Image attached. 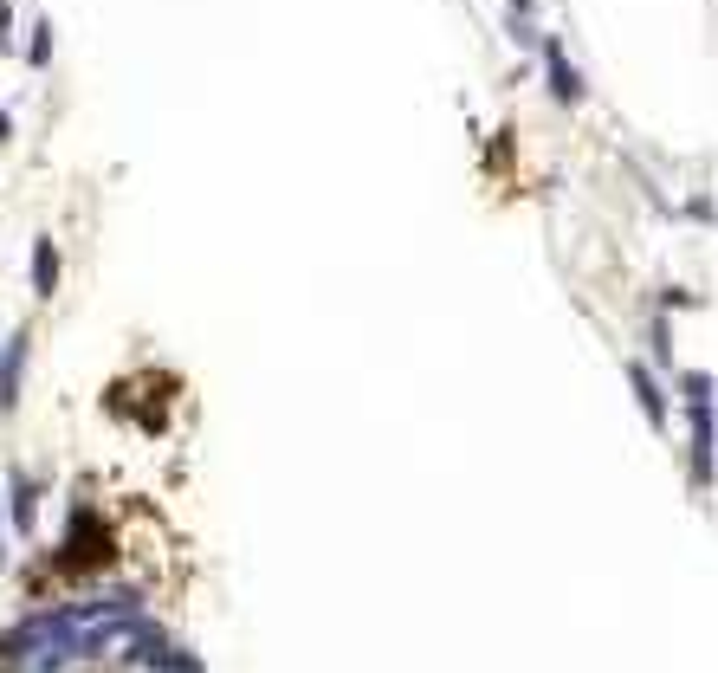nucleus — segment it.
Here are the masks:
<instances>
[{"label":"nucleus","instance_id":"nucleus-3","mask_svg":"<svg viewBox=\"0 0 718 673\" xmlns=\"http://www.w3.org/2000/svg\"><path fill=\"white\" fill-rule=\"evenodd\" d=\"M7 518H13L20 538H33V525H39V479H26L20 466L7 473Z\"/></svg>","mask_w":718,"mask_h":673},{"label":"nucleus","instance_id":"nucleus-8","mask_svg":"<svg viewBox=\"0 0 718 673\" xmlns=\"http://www.w3.org/2000/svg\"><path fill=\"white\" fill-rule=\"evenodd\" d=\"M26 59H33V65H46V59H52V26H46V20L33 26V46H26Z\"/></svg>","mask_w":718,"mask_h":673},{"label":"nucleus","instance_id":"nucleus-10","mask_svg":"<svg viewBox=\"0 0 718 673\" xmlns=\"http://www.w3.org/2000/svg\"><path fill=\"white\" fill-rule=\"evenodd\" d=\"M0 570H7V531H0Z\"/></svg>","mask_w":718,"mask_h":673},{"label":"nucleus","instance_id":"nucleus-6","mask_svg":"<svg viewBox=\"0 0 718 673\" xmlns=\"http://www.w3.org/2000/svg\"><path fill=\"white\" fill-rule=\"evenodd\" d=\"M628 382H634V402H641V415L660 428V421H667V389L647 376V363H628Z\"/></svg>","mask_w":718,"mask_h":673},{"label":"nucleus","instance_id":"nucleus-12","mask_svg":"<svg viewBox=\"0 0 718 673\" xmlns=\"http://www.w3.org/2000/svg\"><path fill=\"white\" fill-rule=\"evenodd\" d=\"M512 13H531V0H512Z\"/></svg>","mask_w":718,"mask_h":673},{"label":"nucleus","instance_id":"nucleus-5","mask_svg":"<svg viewBox=\"0 0 718 673\" xmlns=\"http://www.w3.org/2000/svg\"><path fill=\"white\" fill-rule=\"evenodd\" d=\"M20 369H26V331H13L7 350H0V415L20 408Z\"/></svg>","mask_w":718,"mask_h":673},{"label":"nucleus","instance_id":"nucleus-1","mask_svg":"<svg viewBox=\"0 0 718 673\" xmlns=\"http://www.w3.org/2000/svg\"><path fill=\"white\" fill-rule=\"evenodd\" d=\"M680 395H686V421H693V479L706 492L712 486V376L706 369L680 376Z\"/></svg>","mask_w":718,"mask_h":673},{"label":"nucleus","instance_id":"nucleus-2","mask_svg":"<svg viewBox=\"0 0 718 673\" xmlns=\"http://www.w3.org/2000/svg\"><path fill=\"white\" fill-rule=\"evenodd\" d=\"M110 531H104V518L91 512H72V538H65V557H59V570H98V563H110Z\"/></svg>","mask_w":718,"mask_h":673},{"label":"nucleus","instance_id":"nucleus-9","mask_svg":"<svg viewBox=\"0 0 718 673\" xmlns=\"http://www.w3.org/2000/svg\"><path fill=\"white\" fill-rule=\"evenodd\" d=\"M7 46H13V7L0 0V52H7Z\"/></svg>","mask_w":718,"mask_h":673},{"label":"nucleus","instance_id":"nucleus-4","mask_svg":"<svg viewBox=\"0 0 718 673\" xmlns=\"http://www.w3.org/2000/svg\"><path fill=\"white\" fill-rule=\"evenodd\" d=\"M537 52H544V65H550V98H557V104H583V78H576V65L563 59L557 39H544Z\"/></svg>","mask_w":718,"mask_h":673},{"label":"nucleus","instance_id":"nucleus-7","mask_svg":"<svg viewBox=\"0 0 718 673\" xmlns=\"http://www.w3.org/2000/svg\"><path fill=\"white\" fill-rule=\"evenodd\" d=\"M33 292H39V298L59 292V246H52V240L33 246Z\"/></svg>","mask_w":718,"mask_h":673},{"label":"nucleus","instance_id":"nucleus-11","mask_svg":"<svg viewBox=\"0 0 718 673\" xmlns=\"http://www.w3.org/2000/svg\"><path fill=\"white\" fill-rule=\"evenodd\" d=\"M7 130H13V117H7V111H0V136H7Z\"/></svg>","mask_w":718,"mask_h":673}]
</instances>
